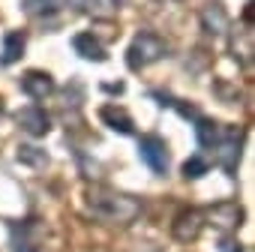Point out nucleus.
<instances>
[{"label":"nucleus","instance_id":"1","mask_svg":"<svg viewBox=\"0 0 255 252\" xmlns=\"http://www.w3.org/2000/svg\"><path fill=\"white\" fill-rule=\"evenodd\" d=\"M87 204H90V210H93L96 216H102V219H108V222H129V219H135L138 210H141V204H138L132 195H123V192H114V189H105V186L90 189Z\"/></svg>","mask_w":255,"mask_h":252},{"label":"nucleus","instance_id":"2","mask_svg":"<svg viewBox=\"0 0 255 252\" xmlns=\"http://www.w3.org/2000/svg\"><path fill=\"white\" fill-rule=\"evenodd\" d=\"M165 54H168V42H165L162 36L144 30V33H138V36L132 39L129 51H126V63H129V69H144V66L162 60Z\"/></svg>","mask_w":255,"mask_h":252},{"label":"nucleus","instance_id":"3","mask_svg":"<svg viewBox=\"0 0 255 252\" xmlns=\"http://www.w3.org/2000/svg\"><path fill=\"white\" fill-rule=\"evenodd\" d=\"M138 156L150 171H156V174L168 171V144L159 135H144L138 141Z\"/></svg>","mask_w":255,"mask_h":252},{"label":"nucleus","instance_id":"4","mask_svg":"<svg viewBox=\"0 0 255 252\" xmlns=\"http://www.w3.org/2000/svg\"><path fill=\"white\" fill-rule=\"evenodd\" d=\"M18 126H21L27 135L39 138V135H45V132L51 129V117L45 114V108H39V105H27V108L18 111Z\"/></svg>","mask_w":255,"mask_h":252},{"label":"nucleus","instance_id":"5","mask_svg":"<svg viewBox=\"0 0 255 252\" xmlns=\"http://www.w3.org/2000/svg\"><path fill=\"white\" fill-rule=\"evenodd\" d=\"M213 150H216L219 165H222L225 171H234V168H237V159H240V135H237L234 129H225L222 141H219Z\"/></svg>","mask_w":255,"mask_h":252},{"label":"nucleus","instance_id":"6","mask_svg":"<svg viewBox=\"0 0 255 252\" xmlns=\"http://www.w3.org/2000/svg\"><path fill=\"white\" fill-rule=\"evenodd\" d=\"M201 27H204L210 36H219V33L228 30V12H225V6L219 3V0L204 3V9H201Z\"/></svg>","mask_w":255,"mask_h":252},{"label":"nucleus","instance_id":"7","mask_svg":"<svg viewBox=\"0 0 255 252\" xmlns=\"http://www.w3.org/2000/svg\"><path fill=\"white\" fill-rule=\"evenodd\" d=\"M21 90H24L30 99H45V96L54 90V81H51L48 72H42V69H30V72L21 75Z\"/></svg>","mask_w":255,"mask_h":252},{"label":"nucleus","instance_id":"8","mask_svg":"<svg viewBox=\"0 0 255 252\" xmlns=\"http://www.w3.org/2000/svg\"><path fill=\"white\" fill-rule=\"evenodd\" d=\"M99 117L105 120V126H111V129H114V132H120V135H132V132H135V123H132V117L126 114L120 105H102Z\"/></svg>","mask_w":255,"mask_h":252},{"label":"nucleus","instance_id":"9","mask_svg":"<svg viewBox=\"0 0 255 252\" xmlns=\"http://www.w3.org/2000/svg\"><path fill=\"white\" fill-rule=\"evenodd\" d=\"M222 135H225V126H219L216 120H204V117L195 120V138H198L201 147L213 150V147L222 141Z\"/></svg>","mask_w":255,"mask_h":252},{"label":"nucleus","instance_id":"10","mask_svg":"<svg viewBox=\"0 0 255 252\" xmlns=\"http://www.w3.org/2000/svg\"><path fill=\"white\" fill-rule=\"evenodd\" d=\"M24 45H27L24 30H9V33H6V39H3V51H0V63H3V66L18 63V60H21V54H24Z\"/></svg>","mask_w":255,"mask_h":252},{"label":"nucleus","instance_id":"11","mask_svg":"<svg viewBox=\"0 0 255 252\" xmlns=\"http://www.w3.org/2000/svg\"><path fill=\"white\" fill-rule=\"evenodd\" d=\"M72 48H75V54H81L84 60H105V48H102V42L93 36V33H78L75 39H72Z\"/></svg>","mask_w":255,"mask_h":252},{"label":"nucleus","instance_id":"12","mask_svg":"<svg viewBox=\"0 0 255 252\" xmlns=\"http://www.w3.org/2000/svg\"><path fill=\"white\" fill-rule=\"evenodd\" d=\"M201 231V213L198 210H183L174 222V237L177 240H195Z\"/></svg>","mask_w":255,"mask_h":252},{"label":"nucleus","instance_id":"13","mask_svg":"<svg viewBox=\"0 0 255 252\" xmlns=\"http://www.w3.org/2000/svg\"><path fill=\"white\" fill-rule=\"evenodd\" d=\"M72 3L87 12V15H96V18H108L114 9H117V0H72Z\"/></svg>","mask_w":255,"mask_h":252},{"label":"nucleus","instance_id":"14","mask_svg":"<svg viewBox=\"0 0 255 252\" xmlns=\"http://www.w3.org/2000/svg\"><path fill=\"white\" fill-rule=\"evenodd\" d=\"M210 216H213V222L216 225H225V228H234V225H240V207L237 204H219V207H213L210 210Z\"/></svg>","mask_w":255,"mask_h":252},{"label":"nucleus","instance_id":"15","mask_svg":"<svg viewBox=\"0 0 255 252\" xmlns=\"http://www.w3.org/2000/svg\"><path fill=\"white\" fill-rule=\"evenodd\" d=\"M207 174V162L201 159V156H189L186 162H183V177L186 180H198V177H204Z\"/></svg>","mask_w":255,"mask_h":252},{"label":"nucleus","instance_id":"16","mask_svg":"<svg viewBox=\"0 0 255 252\" xmlns=\"http://www.w3.org/2000/svg\"><path fill=\"white\" fill-rule=\"evenodd\" d=\"M18 159H21V162H27V165H42L48 156H45V150L24 144V147H18Z\"/></svg>","mask_w":255,"mask_h":252},{"label":"nucleus","instance_id":"17","mask_svg":"<svg viewBox=\"0 0 255 252\" xmlns=\"http://www.w3.org/2000/svg\"><path fill=\"white\" fill-rule=\"evenodd\" d=\"M60 6V0H24V9L27 12H54Z\"/></svg>","mask_w":255,"mask_h":252},{"label":"nucleus","instance_id":"18","mask_svg":"<svg viewBox=\"0 0 255 252\" xmlns=\"http://www.w3.org/2000/svg\"><path fill=\"white\" fill-rule=\"evenodd\" d=\"M222 252H240V243H234V240H222Z\"/></svg>","mask_w":255,"mask_h":252},{"label":"nucleus","instance_id":"19","mask_svg":"<svg viewBox=\"0 0 255 252\" xmlns=\"http://www.w3.org/2000/svg\"><path fill=\"white\" fill-rule=\"evenodd\" d=\"M0 111H3V99H0Z\"/></svg>","mask_w":255,"mask_h":252}]
</instances>
